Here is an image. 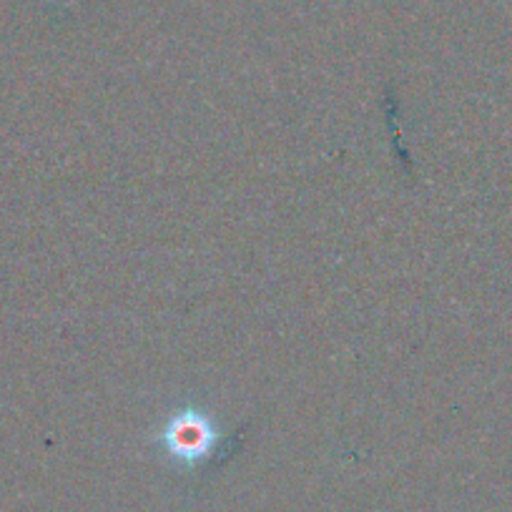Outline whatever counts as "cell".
Returning <instances> with one entry per match:
<instances>
[{
    "instance_id": "6da1fadb",
    "label": "cell",
    "mask_w": 512,
    "mask_h": 512,
    "mask_svg": "<svg viewBox=\"0 0 512 512\" xmlns=\"http://www.w3.org/2000/svg\"><path fill=\"white\" fill-rule=\"evenodd\" d=\"M211 430L199 420V417H179L169 432H166V442L169 450L174 452L179 460L194 462L201 455H206L211 447Z\"/></svg>"
}]
</instances>
